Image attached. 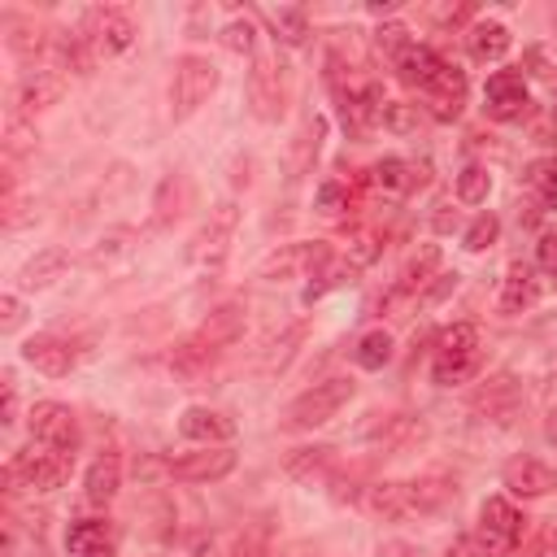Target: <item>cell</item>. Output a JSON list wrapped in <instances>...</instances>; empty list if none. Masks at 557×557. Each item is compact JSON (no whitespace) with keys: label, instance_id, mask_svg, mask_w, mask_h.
<instances>
[{"label":"cell","instance_id":"cell-1","mask_svg":"<svg viewBox=\"0 0 557 557\" xmlns=\"http://www.w3.org/2000/svg\"><path fill=\"white\" fill-rule=\"evenodd\" d=\"M352 392H357V383H352L348 374L322 379V383H313L309 392H300V396L283 409V426H287V431H313V426L331 422V418L352 400Z\"/></svg>","mask_w":557,"mask_h":557},{"label":"cell","instance_id":"cell-2","mask_svg":"<svg viewBox=\"0 0 557 557\" xmlns=\"http://www.w3.org/2000/svg\"><path fill=\"white\" fill-rule=\"evenodd\" d=\"M479 357H483V352H479V326H474V322H457V326H448V331L440 335V344H435L431 379H435L440 387L466 383V379H474Z\"/></svg>","mask_w":557,"mask_h":557},{"label":"cell","instance_id":"cell-3","mask_svg":"<svg viewBox=\"0 0 557 557\" xmlns=\"http://www.w3.org/2000/svg\"><path fill=\"white\" fill-rule=\"evenodd\" d=\"M213 91H218V65H213L209 57L187 52V57L174 61V78H170V113H174L178 122L191 117Z\"/></svg>","mask_w":557,"mask_h":557},{"label":"cell","instance_id":"cell-4","mask_svg":"<svg viewBox=\"0 0 557 557\" xmlns=\"http://www.w3.org/2000/svg\"><path fill=\"white\" fill-rule=\"evenodd\" d=\"M522 531H527V518L518 513L513 500H505V496H487V500H483V509H479V531H474L483 557H505V553H513L518 540H522Z\"/></svg>","mask_w":557,"mask_h":557},{"label":"cell","instance_id":"cell-5","mask_svg":"<svg viewBox=\"0 0 557 557\" xmlns=\"http://www.w3.org/2000/svg\"><path fill=\"white\" fill-rule=\"evenodd\" d=\"M70 466H74V457L30 444V448H17V453L9 457L4 479H9V483H26V487H35V492H57V487L70 479Z\"/></svg>","mask_w":557,"mask_h":557},{"label":"cell","instance_id":"cell-6","mask_svg":"<svg viewBox=\"0 0 557 557\" xmlns=\"http://www.w3.org/2000/svg\"><path fill=\"white\" fill-rule=\"evenodd\" d=\"M26 426H30V440H35L39 448H52V453H65V457L78 453L83 431H78V418H74L70 405H61V400H39V405H30V413H26Z\"/></svg>","mask_w":557,"mask_h":557},{"label":"cell","instance_id":"cell-7","mask_svg":"<svg viewBox=\"0 0 557 557\" xmlns=\"http://www.w3.org/2000/svg\"><path fill=\"white\" fill-rule=\"evenodd\" d=\"M248 104L261 122H278L287 109V65L278 57H252L248 70Z\"/></svg>","mask_w":557,"mask_h":557},{"label":"cell","instance_id":"cell-8","mask_svg":"<svg viewBox=\"0 0 557 557\" xmlns=\"http://www.w3.org/2000/svg\"><path fill=\"white\" fill-rule=\"evenodd\" d=\"M235 222H239V209L235 205H218L209 213V222L191 235V248H187V261L200 265V270H218L231 252V239H235Z\"/></svg>","mask_w":557,"mask_h":557},{"label":"cell","instance_id":"cell-9","mask_svg":"<svg viewBox=\"0 0 557 557\" xmlns=\"http://www.w3.org/2000/svg\"><path fill=\"white\" fill-rule=\"evenodd\" d=\"M331 257V244H322V239H296V244H283V248H274L261 265H257V278H270V283H278V278H296V274H313L322 261Z\"/></svg>","mask_w":557,"mask_h":557},{"label":"cell","instance_id":"cell-10","mask_svg":"<svg viewBox=\"0 0 557 557\" xmlns=\"http://www.w3.org/2000/svg\"><path fill=\"white\" fill-rule=\"evenodd\" d=\"M170 479L178 483H213V479H226L235 470V448L231 444H209L200 453H183V457H170L165 461Z\"/></svg>","mask_w":557,"mask_h":557},{"label":"cell","instance_id":"cell-11","mask_svg":"<svg viewBox=\"0 0 557 557\" xmlns=\"http://www.w3.org/2000/svg\"><path fill=\"white\" fill-rule=\"evenodd\" d=\"M83 35L91 39L96 52L117 57V52H126V48L135 44V22H131V13H122V9H91L87 22H83Z\"/></svg>","mask_w":557,"mask_h":557},{"label":"cell","instance_id":"cell-12","mask_svg":"<svg viewBox=\"0 0 557 557\" xmlns=\"http://www.w3.org/2000/svg\"><path fill=\"white\" fill-rule=\"evenodd\" d=\"M483 113L496 122H513L527 113V78L518 70H496L483 83Z\"/></svg>","mask_w":557,"mask_h":557},{"label":"cell","instance_id":"cell-13","mask_svg":"<svg viewBox=\"0 0 557 557\" xmlns=\"http://www.w3.org/2000/svg\"><path fill=\"white\" fill-rule=\"evenodd\" d=\"M466 91H470L466 70H457V65L444 61V70H440V74L431 78V87H426V113H431L435 122H457L461 109H466Z\"/></svg>","mask_w":557,"mask_h":557},{"label":"cell","instance_id":"cell-14","mask_svg":"<svg viewBox=\"0 0 557 557\" xmlns=\"http://www.w3.org/2000/svg\"><path fill=\"white\" fill-rule=\"evenodd\" d=\"M500 483L509 487V496H522V500H540L557 487V474L553 466H544L540 457H509L505 470H500Z\"/></svg>","mask_w":557,"mask_h":557},{"label":"cell","instance_id":"cell-15","mask_svg":"<svg viewBox=\"0 0 557 557\" xmlns=\"http://www.w3.org/2000/svg\"><path fill=\"white\" fill-rule=\"evenodd\" d=\"M544 296V278L531 261H509L505 278H500V313H527L535 300Z\"/></svg>","mask_w":557,"mask_h":557},{"label":"cell","instance_id":"cell-16","mask_svg":"<svg viewBox=\"0 0 557 557\" xmlns=\"http://www.w3.org/2000/svg\"><path fill=\"white\" fill-rule=\"evenodd\" d=\"M22 361L35 366V370L48 374V379H61V374H70V370L78 366V352H74V344L61 339V335H30V339L22 344Z\"/></svg>","mask_w":557,"mask_h":557},{"label":"cell","instance_id":"cell-17","mask_svg":"<svg viewBox=\"0 0 557 557\" xmlns=\"http://www.w3.org/2000/svg\"><path fill=\"white\" fill-rule=\"evenodd\" d=\"M244 326H248V309L239 300H226V305L209 309V318L196 326V339L209 344L213 352H222V348H231L244 335Z\"/></svg>","mask_w":557,"mask_h":557},{"label":"cell","instance_id":"cell-18","mask_svg":"<svg viewBox=\"0 0 557 557\" xmlns=\"http://www.w3.org/2000/svg\"><path fill=\"white\" fill-rule=\"evenodd\" d=\"M283 474L305 483V487H318V483H331L335 479V448L326 444H313V448H292L283 457Z\"/></svg>","mask_w":557,"mask_h":557},{"label":"cell","instance_id":"cell-19","mask_svg":"<svg viewBox=\"0 0 557 557\" xmlns=\"http://www.w3.org/2000/svg\"><path fill=\"white\" fill-rule=\"evenodd\" d=\"M178 435L209 448V444H226V440L235 435V422H231L226 413H218V409L191 405V409H183V418H178Z\"/></svg>","mask_w":557,"mask_h":557},{"label":"cell","instance_id":"cell-20","mask_svg":"<svg viewBox=\"0 0 557 557\" xmlns=\"http://www.w3.org/2000/svg\"><path fill=\"white\" fill-rule=\"evenodd\" d=\"M366 509L383 522H400L413 518V500H409V479H383L366 487Z\"/></svg>","mask_w":557,"mask_h":557},{"label":"cell","instance_id":"cell-21","mask_svg":"<svg viewBox=\"0 0 557 557\" xmlns=\"http://www.w3.org/2000/svg\"><path fill=\"white\" fill-rule=\"evenodd\" d=\"M409 500H413V518H431V513H440L444 505L457 500V479H448V474L409 479Z\"/></svg>","mask_w":557,"mask_h":557},{"label":"cell","instance_id":"cell-22","mask_svg":"<svg viewBox=\"0 0 557 557\" xmlns=\"http://www.w3.org/2000/svg\"><path fill=\"white\" fill-rule=\"evenodd\" d=\"M392 70H396V78L405 83V87H418V91H426L431 87V78L444 70V61L426 48V44H409L396 61H392Z\"/></svg>","mask_w":557,"mask_h":557},{"label":"cell","instance_id":"cell-23","mask_svg":"<svg viewBox=\"0 0 557 557\" xmlns=\"http://www.w3.org/2000/svg\"><path fill=\"white\" fill-rule=\"evenodd\" d=\"M122 487V457L117 453H100L91 466H87V479H83V492L91 505H109Z\"/></svg>","mask_w":557,"mask_h":557},{"label":"cell","instance_id":"cell-24","mask_svg":"<svg viewBox=\"0 0 557 557\" xmlns=\"http://www.w3.org/2000/svg\"><path fill=\"white\" fill-rule=\"evenodd\" d=\"M61 74H52V70H35V74H26L22 78V87H17V109L30 117V113H44L48 104H57L61 100Z\"/></svg>","mask_w":557,"mask_h":557},{"label":"cell","instance_id":"cell-25","mask_svg":"<svg viewBox=\"0 0 557 557\" xmlns=\"http://www.w3.org/2000/svg\"><path fill=\"white\" fill-rule=\"evenodd\" d=\"M65 265H70V252H65V248H39V252L17 270V283H22L26 292H39V287L57 283V278L65 274Z\"/></svg>","mask_w":557,"mask_h":557},{"label":"cell","instance_id":"cell-26","mask_svg":"<svg viewBox=\"0 0 557 557\" xmlns=\"http://www.w3.org/2000/svg\"><path fill=\"white\" fill-rule=\"evenodd\" d=\"M509 44H513V35L505 22H474L466 30V48L474 61H500L509 52Z\"/></svg>","mask_w":557,"mask_h":557},{"label":"cell","instance_id":"cell-27","mask_svg":"<svg viewBox=\"0 0 557 557\" xmlns=\"http://www.w3.org/2000/svg\"><path fill=\"white\" fill-rule=\"evenodd\" d=\"M357 274H361V270H357L348 257H335V252H331V257H326V261L313 270V283L305 287V305H313V300H322L326 292H335V287L352 283Z\"/></svg>","mask_w":557,"mask_h":557},{"label":"cell","instance_id":"cell-28","mask_svg":"<svg viewBox=\"0 0 557 557\" xmlns=\"http://www.w3.org/2000/svg\"><path fill=\"white\" fill-rule=\"evenodd\" d=\"M65 548H70V557H91V553H100V548H113L109 522H104V518H78V522H70Z\"/></svg>","mask_w":557,"mask_h":557},{"label":"cell","instance_id":"cell-29","mask_svg":"<svg viewBox=\"0 0 557 557\" xmlns=\"http://www.w3.org/2000/svg\"><path fill=\"white\" fill-rule=\"evenodd\" d=\"M366 183H370L374 191H383V196H400V191L413 187V165L400 161V157H383V161H374V165L366 170Z\"/></svg>","mask_w":557,"mask_h":557},{"label":"cell","instance_id":"cell-30","mask_svg":"<svg viewBox=\"0 0 557 557\" xmlns=\"http://www.w3.org/2000/svg\"><path fill=\"white\" fill-rule=\"evenodd\" d=\"M370 435H374V444H379V448H387V453H392V448H405V444L422 440V435H426V422H422V418H413V413H392V418H383Z\"/></svg>","mask_w":557,"mask_h":557},{"label":"cell","instance_id":"cell-31","mask_svg":"<svg viewBox=\"0 0 557 557\" xmlns=\"http://www.w3.org/2000/svg\"><path fill=\"white\" fill-rule=\"evenodd\" d=\"M440 261H444V252H440V244H422L409 261H405V270H400V283H396V292H418V287H426L435 274H440Z\"/></svg>","mask_w":557,"mask_h":557},{"label":"cell","instance_id":"cell-32","mask_svg":"<svg viewBox=\"0 0 557 557\" xmlns=\"http://www.w3.org/2000/svg\"><path fill=\"white\" fill-rule=\"evenodd\" d=\"M265 22H270L274 39H278V44H287V48H300V44L309 39V17H305V9H296V4L265 9Z\"/></svg>","mask_w":557,"mask_h":557},{"label":"cell","instance_id":"cell-33","mask_svg":"<svg viewBox=\"0 0 557 557\" xmlns=\"http://www.w3.org/2000/svg\"><path fill=\"white\" fill-rule=\"evenodd\" d=\"M213 357H218V352H213L209 344H200L196 335H187V339L170 352V370H174V374H183V379H200V374L213 366Z\"/></svg>","mask_w":557,"mask_h":557},{"label":"cell","instance_id":"cell-34","mask_svg":"<svg viewBox=\"0 0 557 557\" xmlns=\"http://www.w3.org/2000/svg\"><path fill=\"white\" fill-rule=\"evenodd\" d=\"M392 357H396V344H392L387 331H366V335L357 339V348H352V361H357L361 370H383Z\"/></svg>","mask_w":557,"mask_h":557},{"label":"cell","instance_id":"cell-35","mask_svg":"<svg viewBox=\"0 0 557 557\" xmlns=\"http://www.w3.org/2000/svg\"><path fill=\"white\" fill-rule=\"evenodd\" d=\"M527 187H531L548 209H557V157H535V161L527 165Z\"/></svg>","mask_w":557,"mask_h":557},{"label":"cell","instance_id":"cell-36","mask_svg":"<svg viewBox=\"0 0 557 557\" xmlns=\"http://www.w3.org/2000/svg\"><path fill=\"white\" fill-rule=\"evenodd\" d=\"M496 239H500V218H496V213H479V218L466 226L461 248H466V252H487Z\"/></svg>","mask_w":557,"mask_h":557},{"label":"cell","instance_id":"cell-37","mask_svg":"<svg viewBox=\"0 0 557 557\" xmlns=\"http://www.w3.org/2000/svg\"><path fill=\"white\" fill-rule=\"evenodd\" d=\"M383 252V235L374 231V226H361V231H352L348 235V248H344V257L357 265V270H366L374 257Z\"/></svg>","mask_w":557,"mask_h":557},{"label":"cell","instance_id":"cell-38","mask_svg":"<svg viewBox=\"0 0 557 557\" xmlns=\"http://www.w3.org/2000/svg\"><path fill=\"white\" fill-rule=\"evenodd\" d=\"M487 191H492V174H487L483 165H466V170L457 174V200H461V205H483Z\"/></svg>","mask_w":557,"mask_h":557},{"label":"cell","instance_id":"cell-39","mask_svg":"<svg viewBox=\"0 0 557 557\" xmlns=\"http://www.w3.org/2000/svg\"><path fill=\"white\" fill-rule=\"evenodd\" d=\"M222 44H226L231 52H248V57H252V48H257V26H252V17H231V22L222 26Z\"/></svg>","mask_w":557,"mask_h":557},{"label":"cell","instance_id":"cell-40","mask_svg":"<svg viewBox=\"0 0 557 557\" xmlns=\"http://www.w3.org/2000/svg\"><path fill=\"white\" fill-rule=\"evenodd\" d=\"M409 44H413V39H409V30H405L400 22H379V26H374V48H379V52H387L392 61H396Z\"/></svg>","mask_w":557,"mask_h":557},{"label":"cell","instance_id":"cell-41","mask_svg":"<svg viewBox=\"0 0 557 557\" xmlns=\"http://www.w3.org/2000/svg\"><path fill=\"white\" fill-rule=\"evenodd\" d=\"M383 126L396 131V135H409L418 126V104H405V100H387L383 104Z\"/></svg>","mask_w":557,"mask_h":557},{"label":"cell","instance_id":"cell-42","mask_svg":"<svg viewBox=\"0 0 557 557\" xmlns=\"http://www.w3.org/2000/svg\"><path fill=\"white\" fill-rule=\"evenodd\" d=\"M318 209H322L326 218L344 213V209H348V187H344V183H335V178H326V183L318 187Z\"/></svg>","mask_w":557,"mask_h":557},{"label":"cell","instance_id":"cell-43","mask_svg":"<svg viewBox=\"0 0 557 557\" xmlns=\"http://www.w3.org/2000/svg\"><path fill=\"white\" fill-rule=\"evenodd\" d=\"M535 270L557 274V231H544V235L535 239Z\"/></svg>","mask_w":557,"mask_h":557},{"label":"cell","instance_id":"cell-44","mask_svg":"<svg viewBox=\"0 0 557 557\" xmlns=\"http://www.w3.org/2000/svg\"><path fill=\"white\" fill-rule=\"evenodd\" d=\"M9 44H13V52H17V57H30V52H39V48H44L39 30H30V26H13Z\"/></svg>","mask_w":557,"mask_h":557},{"label":"cell","instance_id":"cell-45","mask_svg":"<svg viewBox=\"0 0 557 557\" xmlns=\"http://www.w3.org/2000/svg\"><path fill=\"white\" fill-rule=\"evenodd\" d=\"M17 322H22V300L9 292V296H0V331H4V335H13V331H17Z\"/></svg>","mask_w":557,"mask_h":557},{"label":"cell","instance_id":"cell-46","mask_svg":"<svg viewBox=\"0 0 557 557\" xmlns=\"http://www.w3.org/2000/svg\"><path fill=\"white\" fill-rule=\"evenodd\" d=\"M453 287H457V274H435V283H431V287L418 296V305H440V300H444Z\"/></svg>","mask_w":557,"mask_h":557},{"label":"cell","instance_id":"cell-47","mask_svg":"<svg viewBox=\"0 0 557 557\" xmlns=\"http://www.w3.org/2000/svg\"><path fill=\"white\" fill-rule=\"evenodd\" d=\"M444 557H483V548H479L474 535H457V540L444 548Z\"/></svg>","mask_w":557,"mask_h":557},{"label":"cell","instance_id":"cell-48","mask_svg":"<svg viewBox=\"0 0 557 557\" xmlns=\"http://www.w3.org/2000/svg\"><path fill=\"white\" fill-rule=\"evenodd\" d=\"M374 557H413V548H409V544H405V540H383V544H379V553H374Z\"/></svg>","mask_w":557,"mask_h":557},{"label":"cell","instance_id":"cell-49","mask_svg":"<svg viewBox=\"0 0 557 557\" xmlns=\"http://www.w3.org/2000/svg\"><path fill=\"white\" fill-rule=\"evenodd\" d=\"M17 418V396H13V383L4 379V422H13Z\"/></svg>","mask_w":557,"mask_h":557},{"label":"cell","instance_id":"cell-50","mask_svg":"<svg viewBox=\"0 0 557 557\" xmlns=\"http://www.w3.org/2000/svg\"><path fill=\"white\" fill-rule=\"evenodd\" d=\"M527 557H557V544H553V540H540V544H535Z\"/></svg>","mask_w":557,"mask_h":557},{"label":"cell","instance_id":"cell-51","mask_svg":"<svg viewBox=\"0 0 557 557\" xmlns=\"http://www.w3.org/2000/svg\"><path fill=\"white\" fill-rule=\"evenodd\" d=\"M231 557H265V548H261V544H239Z\"/></svg>","mask_w":557,"mask_h":557},{"label":"cell","instance_id":"cell-52","mask_svg":"<svg viewBox=\"0 0 557 557\" xmlns=\"http://www.w3.org/2000/svg\"><path fill=\"white\" fill-rule=\"evenodd\" d=\"M396 4H400V0H370V4H366V9H370V13H392V9H396Z\"/></svg>","mask_w":557,"mask_h":557},{"label":"cell","instance_id":"cell-53","mask_svg":"<svg viewBox=\"0 0 557 557\" xmlns=\"http://www.w3.org/2000/svg\"><path fill=\"white\" fill-rule=\"evenodd\" d=\"M544 435H548V444H557V413H548V422H544Z\"/></svg>","mask_w":557,"mask_h":557},{"label":"cell","instance_id":"cell-54","mask_svg":"<svg viewBox=\"0 0 557 557\" xmlns=\"http://www.w3.org/2000/svg\"><path fill=\"white\" fill-rule=\"evenodd\" d=\"M544 540H553V544H557V518H548V527H544Z\"/></svg>","mask_w":557,"mask_h":557},{"label":"cell","instance_id":"cell-55","mask_svg":"<svg viewBox=\"0 0 557 557\" xmlns=\"http://www.w3.org/2000/svg\"><path fill=\"white\" fill-rule=\"evenodd\" d=\"M91 557H113V548H100V553H91Z\"/></svg>","mask_w":557,"mask_h":557}]
</instances>
